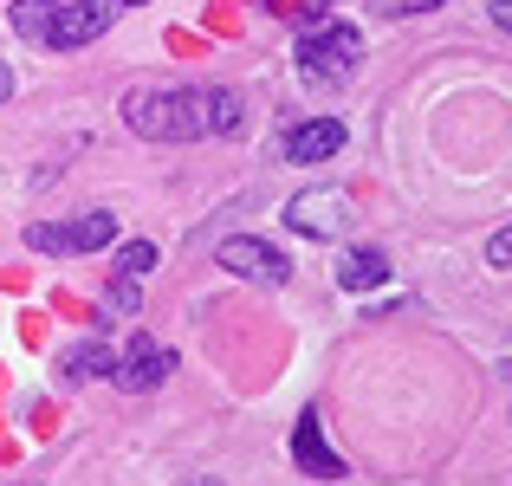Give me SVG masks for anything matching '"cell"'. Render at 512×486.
<instances>
[{
	"mask_svg": "<svg viewBox=\"0 0 512 486\" xmlns=\"http://www.w3.org/2000/svg\"><path fill=\"white\" fill-rule=\"evenodd\" d=\"M124 124L143 143H195L201 117H195V91H130L124 98Z\"/></svg>",
	"mask_w": 512,
	"mask_h": 486,
	"instance_id": "cell-1",
	"label": "cell"
},
{
	"mask_svg": "<svg viewBox=\"0 0 512 486\" xmlns=\"http://www.w3.org/2000/svg\"><path fill=\"white\" fill-rule=\"evenodd\" d=\"M357 59H363V33L357 26H344V20H331V26H312V33L299 39V78L305 85H344L350 72H357Z\"/></svg>",
	"mask_w": 512,
	"mask_h": 486,
	"instance_id": "cell-2",
	"label": "cell"
},
{
	"mask_svg": "<svg viewBox=\"0 0 512 486\" xmlns=\"http://www.w3.org/2000/svg\"><path fill=\"white\" fill-rule=\"evenodd\" d=\"M214 260H221L227 273H240V279H260V286H286V279H292V260L273 247V240H260V234L221 240V247H214Z\"/></svg>",
	"mask_w": 512,
	"mask_h": 486,
	"instance_id": "cell-3",
	"label": "cell"
},
{
	"mask_svg": "<svg viewBox=\"0 0 512 486\" xmlns=\"http://www.w3.org/2000/svg\"><path fill=\"white\" fill-rule=\"evenodd\" d=\"M117 13H124V0H72V7H59V20H52V46L59 52L91 46V39L111 33Z\"/></svg>",
	"mask_w": 512,
	"mask_h": 486,
	"instance_id": "cell-4",
	"label": "cell"
},
{
	"mask_svg": "<svg viewBox=\"0 0 512 486\" xmlns=\"http://www.w3.org/2000/svg\"><path fill=\"white\" fill-rule=\"evenodd\" d=\"M344 221H350V195L344 188H318V195L286 201V227H299V234H312V240H338Z\"/></svg>",
	"mask_w": 512,
	"mask_h": 486,
	"instance_id": "cell-5",
	"label": "cell"
},
{
	"mask_svg": "<svg viewBox=\"0 0 512 486\" xmlns=\"http://www.w3.org/2000/svg\"><path fill=\"white\" fill-rule=\"evenodd\" d=\"M169 370H175V350H163L156 337H137L130 350H117V370H111V383H117V389H130V396H143V389L169 383Z\"/></svg>",
	"mask_w": 512,
	"mask_h": 486,
	"instance_id": "cell-6",
	"label": "cell"
},
{
	"mask_svg": "<svg viewBox=\"0 0 512 486\" xmlns=\"http://www.w3.org/2000/svg\"><path fill=\"white\" fill-rule=\"evenodd\" d=\"M292 461H299L305 474H318V480H338V474H344V461L331 454V441H325V422H318V409H305L299 428H292Z\"/></svg>",
	"mask_w": 512,
	"mask_h": 486,
	"instance_id": "cell-7",
	"label": "cell"
},
{
	"mask_svg": "<svg viewBox=\"0 0 512 486\" xmlns=\"http://www.w3.org/2000/svg\"><path fill=\"white\" fill-rule=\"evenodd\" d=\"M344 137H350V130L338 124V117H318V124H299L286 137V156L292 162H331V156L344 150Z\"/></svg>",
	"mask_w": 512,
	"mask_h": 486,
	"instance_id": "cell-8",
	"label": "cell"
},
{
	"mask_svg": "<svg viewBox=\"0 0 512 486\" xmlns=\"http://www.w3.org/2000/svg\"><path fill=\"white\" fill-rule=\"evenodd\" d=\"M195 117H201V137H234L247 104H240V91H195Z\"/></svg>",
	"mask_w": 512,
	"mask_h": 486,
	"instance_id": "cell-9",
	"label": "cell"
},
{
	"mask_svg": "<svg viewBox=\"0 0 512 486\" xmlns=\"http://www.w3.org/2000/svg\"><path fill=\"white\" fill-rule=\"evenodd\" d=\"M389 279V260L376 247H344L338 253V286L344 292H370V286H383Z\"/></svg>",
	"mask_w": 512,
	"mask_h": 486,
	"instance_id": "cell-10",
	"label": "cell"
},
{
	"mask_svg": "<svg viewBox=\"0 0 512 486\" xmlns=\"http://www.w3.org/2000/svg\"><path fill=\"white\" fill-rule=\"evenodd\" d=\"M117 370V350L111 344H72L59 357V376L65 383H91V376H111Z\"/></svg>",
	"mask_w": 512,
	"mask_h": 486,
	"instance_id": "cell-11",
	"label": "cell"
},
{
	"mask_svg": "<svg viewBox=\"0 0 512 486\" xmlns=\"http://www.w3.org/2000/svg\"><path fill=\"white\" fill-rule=\"evenodd\" d=\"M52 20H59V0H13V33L52 46Z\"/></svg>",
	"mask_w": 512,
	"mask_h": 486,
	"instance_id": "cell-12",
	"label": "cell"
},
{
	"mask_svg": "<svg viewBox=\"0 0 512 486\" xmlns=\"http://www.w3.org/2000/svg\"><path fill=\"white\" fill-rule=\"evenodd\" d=\"M111 240H117V214L111 208H91V214L72 221V253H104Z\"/></svg>",
	"mask_w": 512,
	"mask_h": 486,
	"instance_id": "cell-13",
	"label": "cell"
},
{
	"mask_svg": "<svg viewBox=\"0 0 512 486\" xmlns=\"http://www.w3.org/2000/svg\"><path fill=\"white\" fill-rule=\"evenodd\" d=\"M156 266V240H124V253H117V279H143Z\"/></svg>",
	"mask_w": 512,
	"mask_h": 486,
	"instance_id": "cell-14",
	"label": "cell"
},
{
	"mask_svg": "<svg viewBox=\"0 0 512 486\" xmlns=\"http://www.w3.org/2000/svg\"><path fill=\"white\" fill-rule=\"evenodd\" d=\"M26 247H46V253H72V227H26Z\"/></svg>",
	"mask_w": 512,
	"mask_h": 486,
	"instance_id": "cell-15",
	"label": "cell"
},
{
	"mask_svg": "<svg viewBox=\"0 0 512 486\" xmlns=\"http://www.w3.org/2000/svg\"><path fill=\"white\" fill-rule=\"evenodd\" d=\"M137 305H143V299H137V279H117V286H111V312H117V318H130Z\"/></svg>",
	"mask_w": 512,
	"mask_h": 486,
	"instance_id": "cell-16",
	"label": "cell"
},
{
	"mask_svg": "<svg viewBox=\"0 0 512 486\" xmlns=\"http://www.w3.org/2000/svg\"><path fill=\"white\" fill-rule=\"evenodd\" d=\"M487 260H493V266H512V227H500V234H493Z\"/></svg>",
	"mask_w": 512,
	"mask_h": 486,
	"instance_id": "cell-17",
	"label": "cell"
},
{
	"mask_svg": "<svg viewBox=\"0 0 512 486\" xmlns=\"http://www.w3.org/2000/svg\"><path fill=\"white\" fill-rule=\"evenodd\" d=\"M487 13H493V26H500V33H512V0H493Z\"/></svg>",
	"mask_w": 512,
	"mask_h": 486,
	"instance_id": "cell-18",
	"label": "cell"
},
{
	"mask_svg": "<svg viewBox=\"0 0 512 486\" xmlns=\"http://www.w3.org/2000/svg\"><path fill=\"white\" fill-rule=\"evenodd\" d=\"M13 98V72H7V65H0V104H7Z\"/></svg>",
	"mask_w": 512,
	"mask_h": 486,
	"instance_id": "cell-19",
	"label": "cell"
},
{
	"mask_svg": "<svg viewBox=\"0 0 512 486\" xmlns=\"http://www.w3.org/2000/svg\"><path fill=\"white\" fill-rule=\"evenodd\" d=\"M188 486H214V480H188Z\"/></svg>",
	"mask_w": 512,
	"mask_h": 486,
	"instance_id": "cell-20",
	"label": "cell"
}]
</instances>
